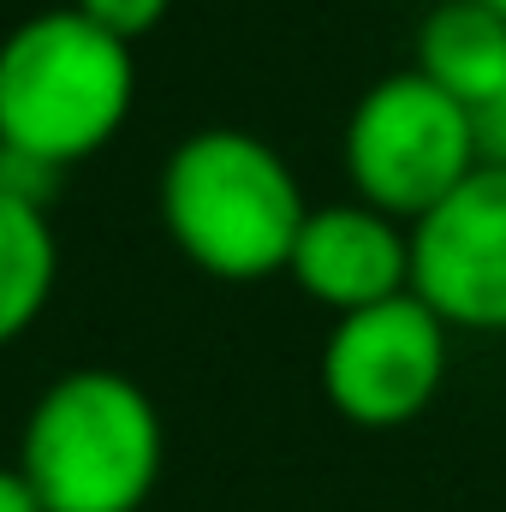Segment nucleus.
<instances>
[{"label": "nucleus", "mask_w": 506, "mask_h": 512, "mask_svg": "<svg viewBox=\"0 0 506 512\" xmlns=\"http://www.w3.org/2000/svg\"><path fill=\"white\" fill-rule=\"evenodd\" d=\"M286 280L334 316L399 298V292H411V227L358 197L322 203L298 227V245L286 256Z\"/></svg>", "instance_id": "nucleus-7"}, {"label": "nucleus", "mask_w": 506, "mask_h": 512, "mask_svg": "<svg viewBox=\"0 0 506 512\" xmlns=\"http://www.w3.org/2000/svg\"><path fill=\"white\" fill-rule=\"evenodd\" d=\"M12 465L48 512H143L167 465V423L120 370H66L36 393Z\"/></svg>", "instance_id": "nucleus-3"}, {"label": "nucleus", "mask_w": 506, "mask_h": 512, "mask_svg": "<svg viewBox=\"0 0 506 512\" xmlns=\"http://www.w3.org/2000/svg\"><path fill=\"white\" fill-rule=\"evenodd\" d=\"M477 137H483V161L506 167V90L489 108H477Z\"/></svg>", "instance_id": "nucleus-11"}, {"label": "nucleus", "mask_w": 506, "mask_h": 512, "mask_svg": "<svg viewBox=\"0 0 506 512\" xmlns=\"http://www.w3.org/2000/svg\"><path fill=\"white\" fill-rule=\"evenodd\" d=\"M137 108L131 42L96 30L72 0L0 36V149L54 173L102 155Z\"/></svg>", "instance_id": "nucleus-2"}, {"label": "nucleus", "mask_w": 506, "mask_h": 512, "mask_svg": "<svg viewBox=\"0 0 506 512\" xmlns=\"http://www.w3.org/2000/svg\"><path fill=\"white\" fill-rule=\"evenodd\" d=\"M96 30H108V36H120V42H143L167 12H173V0H72Z\"/></svg>", "instance_id": "nucleus-10"}, {"label": "nucleus", "mask_w": 506, "mask_h": 512, "mask_svg": "<svg viewBox=\"0 0 506 512\" xmlns=\"http://www.w3.org/2000/svg\"><path fill=\"white\" fill-rule=\"evenodd\" d=\"M340 167L358 203L417 227L483 167L477 114L429 84L417 66H399L352 102L340 131Z\"/></svg>", "instance_id": "nucleus-4"}, {"label": "nucleus", "mask_w": 506, "mask_h": 512, "mask_svg": "<svg viewBox=\"0 0 506 512\" xmlns=\"http://www.w3.org/2000/svg\"><path fill=\"white\" fill-rule=\"evenodd\" d=\"M0 512H48L18 465H0Z\"/></svg>", "instance_id": "nucleus-12"}, {"label": "nucleus", "mask_w": 506, "mask_h": 512, "mask_svg": "<svg viewBox=\"0 0 506 512\" xmlns=\"http://www.w3.org/2000/svg\"><path fill=\"white\" fill-rule=\"evenodd\" d=\"M411 292L453 334H506V167L483 161L411 227Z\"/></svg>", "instance_id": "nucleus-6"}, {"label": "nucleus", "mask_w": 506, "mask_h": 512, "mask_svg": "<svg viewBox=\"0 0 506 512\" xmlns=\"http://www.w3.org/2000/svg\"><path fill=\"white\" fill-rule=\"evenodd\" d=\"M477 6H489V12H495V18H506V0H477Z\"/></svg>", "instance_id": "nucleus-13"}, {"label": "nucleus", "mask_w": 506, "mask_h": 512, "mask_svg": "<svg viewBox=\"0 0 506 512\" xmlns=\"http://www.w3.org/2000/svg\"><path fill=\"white\" fill-rule=\"evenodd\" d=\"M155 209L173 251L209 280L233 286L286 274V256L310 215L286 155L245 126L185 131L161 161Z\"/></svg>", "instance_id": "nucleus-1"}, {"label": "nucleus", "mask_w": 506, "mask_h": 512, "mask_svg": "<svg viewBox=\"0 0 506 512\" xmlns=\"http://www.w3.org/2000/svg\"><path fill=\"white\" fill-rule=\"evenodd\" d=\"M447 364L453 328L417 292H399L334 316L322 340V393L352 429H405L441 399Z\"/></svg>", "instance_id": "nucleus-5"}, {"label": "nucleus", "mask_w": 506, "mask_h": 512, "mask_svg": "<svg viewBox=\"0 0 506 512\" xmlns=\"http://www.w3.org/2000/svg\"><path fill=\"white\" fill-rule=\"evenodd\" d=\"M429 84H441L471 114L506 90V18L477 0H441L417 30V60Z\"/></svg>", "instance_id": "nucleus-8"}, {"label": "nucleus", "mask_w": 506, "mask_h": 512, "mask_svg": "<svg viewBox=\"0 0 506 512\" xmlns=\"http://www.w3.org/2000/svg\"><path fill=\"white\" fill-rule=\"evenodd\" d=\"M54 280H60V239L48 203L0 191V352L42 322Z\"/></svg>", "instance_id": "nucleus-9"}]
</instances>
